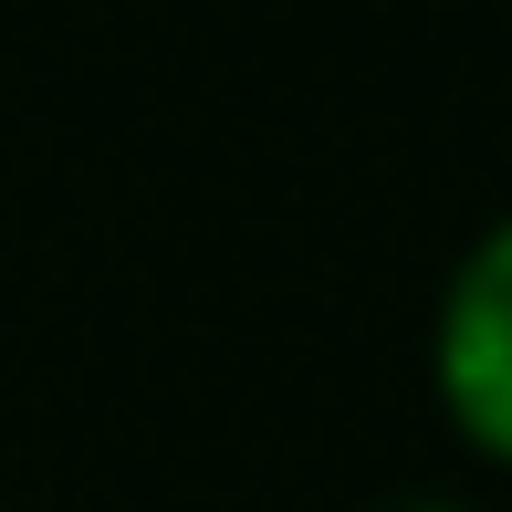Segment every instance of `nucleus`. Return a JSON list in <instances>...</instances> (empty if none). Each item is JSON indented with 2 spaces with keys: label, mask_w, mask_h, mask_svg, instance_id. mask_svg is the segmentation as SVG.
<instances>
[{
  "label": "nucleus",
  "mask_w": 512,
  "mask_h": 512,
  "mask_svg": "<svg viewBox=\"0 0 512 512\" xmlns=\"http://www.w3.org/2000/svg\"><path fill=\"white\" fill-rule=\"evenodd\" d=\"M377 512H471V502H377Z\"/></svg>",
  "instance_id": "nucleus-2"
},
{
  "label": "nucleus",
  "mask_w": 512,
  "mask_h": 512,
  "mask_svg": "<svg viewBox=\"0 0 512 512\" xmlns=\"http://www.w3.org/2000/svg\"><path fill=\"white\" fill-rule=\"evenodd\" d=\"M429 387L450 408V429L481 460L512 471V209L481 230L439 283V324H429Z\"/></svg>",
  "instance_id": "nucleus-1"
}]
</instances>
